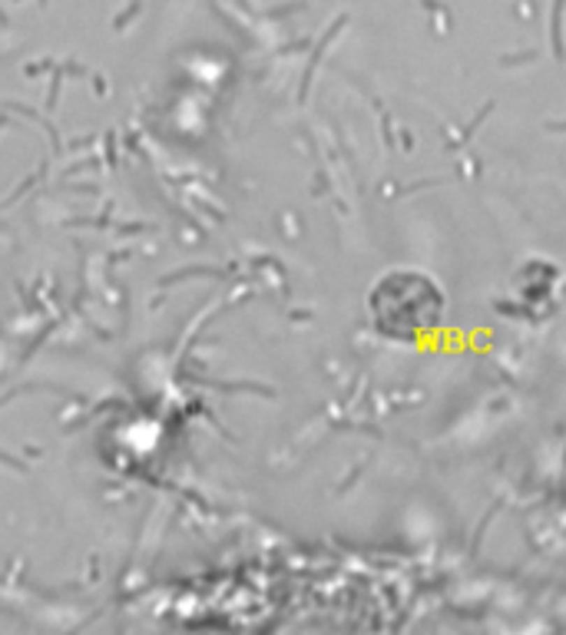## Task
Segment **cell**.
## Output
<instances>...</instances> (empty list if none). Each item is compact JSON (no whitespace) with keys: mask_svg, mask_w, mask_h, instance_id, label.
<instances>
[{"mask_svg":"<svg viewBox=\"0 0 566 635\" xmlns=\"http://www.w3.org/2000/svg\"><path fill=\"white\" fill-rule=\"evenodd\" d=\"M447 311L444 288L421 268H391L368 288L371 328L398 344L421 341L440 324Z\"/></svg>","mask_w":566,"mask_h":635,"instance_id":"cell-1","label":"cell"}]
</instances>
